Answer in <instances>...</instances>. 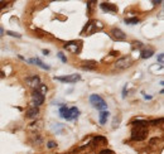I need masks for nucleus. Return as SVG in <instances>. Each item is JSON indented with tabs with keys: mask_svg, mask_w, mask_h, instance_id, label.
<instances>
[{
	"mask_svg": "<svg viewBox=\"0 0 164 154\" xmlns=\"http://www.w3.org/2000/svg\"><path fill=\"white\" fill-rule=\"evenodd\" d=\"M42 52H43V55H46V56H47V55H49V51H48V49H43Z\"/></svg>",
	"mask_w": 164,
	"mask_h": 154,
	"instance_id": "nucleus-25",
	"label": "nucleus"
},
{
	"mask_svg": "<svg viewBox=\"0 0 164 154\" xmlns=\"http://www.w3.org/2000/svg\"><path fill=\"white\" fill-rule=\"evenodd\" d=\"M100 8H101L104 12H107V13H118V7L111 3H101Z\"/></svg>",
	"mask_w": 164,
	"mask_h": 154,
	"instance_id": "nucleus-12",
	"label": "nucleus"
},
{
	"mask_svg": "<svg viewBox=\"0 0 164 154\" xmlns=\"http://www.w3.org/2000/svg\"><path fill=\"white\" fill-rule=\"evenodd\" d=\"M57 57L60 58V60H61V61H62L63 63H67V58L65 57V55H63L62 52H60V53H58V55H57Z\"/></svg>",
	"mask_w": 164,
	"mask_h": 154,
	"instance_id": "nucleus-19",
	"label": "nucleus"
},
{
	"mask_svg": "<svg viewBox=\"0 0 164 154\" xmlns=\"http://www.w3.org/2000/svg\"><path fill=\"white\" fill-rule=\"evenodd\" d=\"M81 68L85 71H95L97 68V63L95 61H85L81 63Z\"/></svg>",
	"mask_w": 164,
	"mask_h": 154,
	"instance_id": "nucleus-11",
	"label": "nucleus"
},
{
	"mask_svg": "<svg viewBox=\"0 0 164 154\" xmlns=\"http://www.w3.org/2000/svg\"><path fill=\"white\" fill-rule=\"evenodd\" d=\"M4 34V29H3V27H0V37H3Z\"/></svg>",
	"mask_w": 164,
	"mask_h": 154,
	"instance_id": "nucleus-26",
	"label": "nucleus"
},
{
	"mask_svg": "<svg viewBox=\"0 0 164 154\" xmlns=\"http://www.w3.org/2000/svg\"><path fill=\"white\" fill-rule=\"evenodd\" d=\"M134 47H133V48H141V46H143V43H141V42H134Z\"/></svg>",
	"mask_w": 164,
	"mask_h": 154,
	"instance_id": "nucleus-22",
	"label": "nucleus"
},
{
	"mask_svg": "<svg viewBox=\"0 0 164 154\" xmlns=\"http://www.w3.org/2000/svg\"><path fill=\"white\" fill-rule=\"evenodd\" d=\"M25 82H27V85L29 87H32V88H38L39 85H40V78H39V76H37V75L29 76V77L25 78Z\"/></svg>",
	"mask_w": 164,
	"mask_h": 154,
	"instance_id": "nucleus-9",
	"label": "nucleus"
},
{
	"mask_svg": "<svg viewBox=\"0 0 164 154\" xmlns=\"http://www.w3.org/2000/svg\"><path fill=\"white\" fill-rule=\"evenodd\" d=\"M153 55H154V49L153 48H145V49H141L140 52V57L141 58H144V60H146V58H150Z\"/></svg>",
	"mask_w": 164,
	"mask_h": 154,
	"instance_id": "nucleus-15",
	"label": "nucleus"
},
{
	"mask_svg": "<svg viewBox=\"0 0 164 154\" xmlns=\"http://www.w3.org/2000/svg\"><path fill=\"white\" fill-rule=\"evenodd\" d=\"M90 102H91V105L93 106L96 110L99 111H105L107 109V104L106 101L100 96V95H96V94H92L91 96H90Z\"/></svg>",
	"mask_w": 164,
	"mask_h": 154,
	"instance_id": "nucleus-3",
	"label": "nucleus"
},
{
	"mask_svg": "<svg viewBox=\"0 0 164 154\" xmlns=\"http://www.w3.org/2000/svg\"><path fill=\"white\" fill-rule=\"evenodd\" d=\"M63 48L66 51L71 52V53H80L81 52V42H77V41H70V42H66Z\"/></svg>",
	"mask_w": 164,
	"mask_h": 154,
	"instance_id": "nucleus-4",
	"label": "nucleus"
},
{
	"mask_svg": "<svg viewBox=\"0 0 164 154\" xmlns=\"http://www.w3.org/2000/svg\"><path fill=\"white\" fill-rule=\"evenodd\" d=\"M153 4H162V1L159 0V1H153Z\"/></svg>",
	"mask_w": 164,
	"mask_h": 154,
	"instance_id": "nucleus-27",
	"label": "nucleus"
},
{
	"mask_svg": "<svg viewBox=\"0 0 164 154\" xmlns=\"http://www.w3.org/2000/svg\"><path fill=\"white\" fill-rule=\"evenodd\" d=\"M163 60H164V55H163V53H160V55L157 57V61L159 62V63H163Z\"/></svg>",
	"mask_w": 164,
	"mask_h": 154,
	"instance_id": "nucleus-23",
	"label": "nucleus"
},
{
	"mask_svg": "<svg viewBox=\"0 0 164 154\" xmlns=\"http://www.w3.org/2000/svg\"><path fill=\"white\" fill-rule=\"evenodd\" d=\"M131 129V140L134 141H141L148 136V123L146 120H135Z\"/></svg>",
	"mask_w": 164,
	"mask_h": 154,
	"instance_id": "nucleus-1",
	"label": "nucleus"
},
{
	"mask_svg": "<svg viewBox=\"0 0 164 154\" xmlns=\"http://www.w3.org/2000/svg\"><path fill=\"white\" fill-rule=\"evenodd\" d=\"M131 63H133V60L130 57H121L120 60L115 62V68L116 70H126L131 66Z\"/></svg>",
	"mask_w": 164,
	"mask_h": 154,
	"instance_id": "nucleus-5",
	"label": "nucleus"
},
{
	"mask_svg": "<svg viewBox=\"0 0 164 154\" xmlns=\"http://www.w3.org/2000/svg\"><path fill=\"white\" fill-rule=\"evenodd\" d=\"M110 35H111V38H113L114 41H118V42H123V41L126 39V34L121 29H119V28L111 29Z\"/></svg>",
	"mask_w": 164,
	"mask_h": 154,
	"instance_id": "nucleus-8",
	"label": "nucleus"
},
{
	"mask_svg": "<svg viewBox=\"0 0 164 154\" xmlns=\"http://www.w3.org/2000/svg\"><path fill=\"white\" fill-rule=\"evenodd\" d=\"M56 80H57V81H60V82H65V83H76L78 81H81V76L77 75V73H73V75L56 77Z\"/></svg>",
	"mask_w": 164,
	"mask_h": 154,
	"instance_id": "nucleus-6",
	"label": "nucleus"
},
{
	"mask_svg": "<svg viewBox=\"0 0 164 154\" xmlns=\"http://www.w3.org/2000/svg\"><path fill=\"white\" fill-rule=\"evenodd\" d=\"M44 95L40 94L38 90H34L33 94H32V104H33V106H35V108H38V106H40L44 102Z\"/></svg>",
	"mask_w": 164,
	"mask_h": 154,
	"instance_id": "nucleus-7",
	"label": "nucleus"
},
{
	"mask_svg": "<svg viewBox=\"0 0 164 154\" xmlns=\"http://www.w3.org/2000/svg\"><path fill=\"white\" fill-rule=\"evenodd\" d=\"M124 22L128 25H131V24H138V23H139V19H138V18H125Z\"/></svg>",
	"mask_w": 164,
	"mask_h": 154,
	"instance_id": "nucleus-16",
	"label": "nucleus"
},
{
	"mask_svg": "<svg viewBox=\"0 0 164 154\" xmlns=\"http://www.w3.org/2000/svg\"><path fill=\"white\" fill-rule=\"evenodd\" d=\"M80 110H78L76 106L73 108H67V106H61L60 108V115L62 116L65 120L67 121H72V120H76L78 119L80 116Z\"/></svg>",
	"mask_w": 164,
	"mask_h": 154,
	"instance_id": "nucleus-2",
	"label": "nucleus"
},
{
	"mask_svg": "<svg viewBox=\"0 0 164 154\" xmlns=\"http://www.w3.org/2000/svg\"><path fill=\"white\" fill-rule=\"evenodd\" d=\"M47 147H48L49 149H53V148L57 147V143L56 141H48V143H47Z\"/></svg>",
	"mask_w": 164,
	"mask_h": 154,
	"instance_id": "nucleus-20",
	"label": "nucleus"
},
{
	"mask_svg": "<svg viewBox=\"0 0 164 154\" xmlns=\"http://www.w3.org/2000/svg\"><path fill=\"white\" fill-rule=\"evenodd\" d=\"M5 77V75H4V72L1 71V70H0V80H1V78H4Z\"/></svg>",
	"mask_w": 164,
	"mask_h": 154,
	"instance_id": "nucleus-24",
	"label": "nucleus"
},
{
	"mask_svg": "<svg viewBox=\"0 0 164 154\" xmlns=\"http://www.w3.org/2000/svg\"><path fill=\"white\" fill-rule=\"evenodd\" d=\"M28 63H30V65H35V66H38L40 68H43V70L46 71H49L51 70V67L48 65H46V63L40 60V58H29V60H25Z\"/></svg>",
	"mask_w": 164,
	"mask_h": 154,
	"instance_id": "nucleus-10",
	"label": "nucleus"
},
{
	"mask_svg": "<svg viewBox=\"0 0 164 154\" xmlns=\"http://www.w3.org/2000/svg\"><path fill=\"white\" fill-rule=\"evenodd\" d=\"M109 116H110V113L107 110H105V111H100V116H99V123L101 124V125H105L107 123V119H109Z\"/></svg>",
	"mask_w": 164,
	"mask_h": 154,
	"instance_id": "nucleus-13",
	"label": "nucleus"
},
{
	"mask_svg": "<svg viewBox=\"0 0 164 154\" xmlns=\"http://www.w3.org/2000/svg\"><path fill=\"white\" fill-rule=\"evenodd\" d=\"M99 154H114V152L113 150H110V149H104V150H101Z\"/></svg>",
	"mask_w": 164,
	"mask_h": 154,
	"instance_id": "nucleus-21",
	"label": "nucleus"
},
{
	"mask_svg": "<svg viewBox=\"0 0 164 154\" xmlns=\"http://www.w3.org/2000/svg\"><path fill=\"white\" fill-rule=\"evenodd\" d=\"M7 34L10 35V37H14V38H22V35H20L19 33H15V32H12V30H8Z\"/></svg>",
	"mask_w": 164,
	"mask_h": 154,
	"instance_id": "nucleus-18",
	"label": "nucleus"
},
{
	"mask_svg": "<svg viewBox=\"0 0 164 154\" xmlns=\"http://www.w3.org/2000/svg\"><path fill=\"white\" fill-rule=\"evenodd\" d=\"M38 114H39V108H35V106H32V108H29L27 110V116H28V118H30V119L37 118Z\"/></svg>",
	"mask_w": 164,
	"mask_h": 154,
	"instance_id": "nucleus-14",
	"label": "nucleus"
},
{
	"mask_svg": "<svg viewBox=\"0 0 164 154\" xmlns=\"http://www.w3.org/2000/svg\"><path fill=\"white\" fill-rule=\"evenodd\" d=\"M37 90H38V91H39L40 94H43V95H44V94L47 92V90H48V87H47L46 85H42V83H40V85H39V87L37 88Z\"/></svg>",
	"mask_w": 164,
	"mask_h": 154,
	"instance_id": "nucleus-17",
	"label": "nucleus"
}]
</instances>
